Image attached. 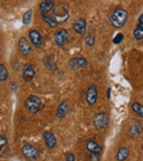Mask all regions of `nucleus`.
Instances as JSON below:
<instances>
[{
  "label": "nucleus",
  "instance_id": "1",
  "mask_svg": "<svg viewBox=\"0 0 143 161\" xmlns=\"http://www.w3.org/2000/svg\"><path fill=\"white\" fill-rule=\"evenodd\" d=\"M49 14L54 19V21L57 25H63L69 18L68 7L66 5H64V3H58V5L54 6V8Z\"/></svg>",
  "mask_w": 143,
  "mask_h": 161
},
{
  "label": "nucleus",
  "instance_id": "2",
  "mask_svg": "<svg viewBox=\"0 0 143 161\" xmlns=\"http://www.w3.org/2000/svg\"><path fill=\"white\" fill-rule=\"evenodd\" d=\"M128 20V12L127 10L122 9V8H118L112 12L111 17H110V23L114 25V28L119 29L122 28L125 25Z\"/></svg>",
  "mask_w": 143,
  "mask_h": 161
},
{
  "label": "nucleus",
  "instance_id": "3",
  "mask_svg": "<svg viewBox=\"0 0 143 161\" xmlns=\"http://www.w3.org/2000/svg\"><path fill=\"white\" fill-rule=\"evenodd\" d=\"M24 106L29 113L31 114H36L38 112H40L41 107H42V99L39 96L35 95H30L24 102Z\"/></svg>",
  "mask_w": 143,
  "mask_h": 161
},
{
  "label": "nucleus",
  "instance_id": "4",
  "mask_svg": "<svg viewBox=\"0 0 143 161\" xmlns=\"http://www.w3.org/2000/svg\"><path fill=\"white\" fill-rule=\"evenodd\" d=\"M21 152H22L23 157L27 159L28 161H38L40 158V153L39 150L34 147L31 143H25L21 148Z\"/></svg>",
  "mask_w": 143,
  "mask_h": 161
},
{
  "label": "nucleus",
  "instance_id": "5",
  "mask_svg": "<svg viewBox=\"0 0 143 161\" xmlns=\"http://www.w3.org/2000/svg\"><path fill=\"white\" fill-rule=\"evenodd\" d=\"M109 120H110L109 116L106 113H98V114H96L94 116L93 123H94V126L97 130H101L108 127Z\"/></svg>",
  "mask_w": 143,
  "mask_h": 161
},
{
  "label": "nucleus",
  "instance_id": "6",
  "mask_svg": "<svg viewBox=\"0 0 143 161\" xmlns=\"http://www.w3.org/2000/svg\"><path fill=\"white\" fill-rule=\"evenodd\" d=\"M69 39V33L66 29H61L54 34V42L57 47H64L67 44Z\"/></svg>",
  "mask_w": 143,
  "mask_h": 161
},
{
  "label": "nucleus",
  "instance_id": "7",
  "mask_svg": "<svg viewBox=\"0 0 143 161\" xmlns=\"http://www.w3.org/2000/svg\"><path fill=\"white\" fill-rule=\"evenodd\" d=\"M68 65L71 67V69L73 71H77V69H84L87 66V60L83 56H78V58H73L72 60H69Z\"/></svg>",
  "mask_w": 143,
  "mask_h": 161
},
{
  "label": "nucleus",
  "instance_id": "8",
  "mask_svg": "<svg viewBox=\"0 0 143 161\" xmlns=\"http://www.w3.org/2000/svg\"><path fill=\"white\" fill-rule=\"evenodd\" d=\"M98 98V91L96 85H90L86 92V101L89 105H95Z\"/></svg>",
  "mask_w": 143,
  "mask_h": 161
},
{
  "label": "nucleus",
  "instance_id": "9",
  "mask_svg": "<svg viewBox=\"0 0 143 161\" xmlns=\"http://www.w3.org/2000/svg\"><path fill=\"white\" fill-rule=\"evenodd\" d=\"M143 134V125L139 121H134L131 126L128 129V135H129L131 138H136L140 135Z\"/></svg>",
  "mask_w": 143,
  "mask_h": 161
},
{
  "label": "nucleus",
  "instance_id": "10",
  "mask_svg": "<svg viewBox=\"0 0 143 161\" xmlns=\"http://www.w3.org/2000/svg\"><path fill=\"white\" fill-rule=\"evenodd\" d=\"M43 139H44V143L49 149H53L56 147V137L52 131H44L43 132Z\"/></svg>",
  "mask_w": 143,
  "mask_h": 161
},
{
  "label": "nucleus",
  "instance_id": "11",
  "mask_svg": "<svg viewBox=\"0 0 143 161\" xmlns=\"http://www.w3.org/2000/svg\"><path fill=\"white\" fill-rule=\"evenodd\" d=\"M18 47H19V51H20L21 54L23 55H29L32 51V47H31V43L27 40L25 38H21L19 40V43H18Z\"/></svg>",
  "mask_w": 143,
  "mask_h": 161
},
{
  "label": "nucleus",
  "instance_id": "12",
  "mask_svg": "<svg viewBox=\"0 0 143 161\" xmlns=\"http://www.w3.org/2000/svg\"><path fill=\"white\" fill-rule=\"evenodd\" d=\"M73 29L75 30L77 34L81 36H85L86 33V20L83 18H78L74 21L73 23Z\"/></svg>",
  "mask_w": 143,
  "mask_h": 161
},
{
  "label": "nucleus",
  "instance_id": "13",
  "mask_svg": "<svg viewBox=\"0 0 143 161\" xmlns=\"http://www.w3.org/2000/svg\"><path fill=\"white\" fill-rule=\"evenodd\" d=\"M29 38L31 43L34 45L35 47H41L43 44V39L42 36H41L40 32H38L36 30H31L29 32Z\"/></svg>",
  "mask_w": 143,
  "mask_h": 161
},
{
  "label": "nucleus",
  "instance_id": "14",
  "mask_svg": "<svg viewBox=\"0 0 143 161\" xmlns=\"http://www.w3.org/2000/svg\"><path fill=\"white\" fill-rule=\"evenodd\" d=\"M34 76H35V69H34V67L31 64H25L23 66V71H22L23 80L25 82H31Z\"/></svg>",
  "mask_w": 143,
  "mask_h": 161
},
{
  "label": "nucleus",
  "instance_id": "15",
  "mask_svg": "<svg viewBox=\"0 0 143 161\" xmlns=\"http://www.w3.org/2000/svg\"><path fill=\"white\" fill-rule=\"evenodd\" d=\"M54 6H55V3L53 0H43L42 3H40V7H39L40 8L41 16L42 14H49L54 8Z\"/></svg>",
  "mask_w": 143,
  "mask_h": 161
},
{
  "label": "nucleus",
  "instance_id": "16",
  "mask_svg": "<svg viewBox=\"0 0 143 161\" xmlns=\"http://www.w3.org/2000/svg\"><path fill=\"white\" fill-rule=\"evenodd\" d=\"M68 109H69L68 103H67L66 101L62 102V103L58 105L57 110H56V115H57L58 118H64L67 115V113H68Z\"/></svg>",
  "mask_w": 143,
  "mask_h": 161
},
{
  "label": "nucleus",
  "instance_id": "17",
  "mask_svg": "<svg viewBox=\"0 0 143 161\" xmlns=\"http://www.w3.org/2000/svg\"><path fill=\"white\" fill-rule=\"evenodd\" d=\"M86 148H87V150L90 153H93V152L100 153L101 152V146L95 140H88L87 143H86Z\"/></svg>",
  "mask_w": 143,
  "mask_h": 161
},
{
  "label": "nucleus",
  "instance_id": "18",
  "mask_svg": "<svg viewBox=\"0 0 143 161\" xmlns=\"http://www.w3.org/2000/svg\"><path fill=\"white\" fill-rule=\"evenodd\" d=\"M129 149L125 147H121L120 149L118 150V152L116 153V160L117 161H125L128 158H129Z\"/></svg>",
  "mask_w": 143,
  "mask_h": 161
},
{
  "label": "nucleus",
  "instance_id": "19",
  "mask_svg": "<svg viewBox=\"0 0 143 161\" xmlns=\"http://www.w3.org/2000/svg\"><path fill=\"white\" fill-rule=\"evenodd\" d=\"M44 65L50 71H56L57 69V65H56L55 61L53 60L52 56H47V58H44Z\"/></svg>",
  "mask_w": 143,
  "mask_h": 161
},
{
  "label": "nucleus",
  "instance_id": "20",
  "mask_svg": "<svg viewBox=\"0 0 143 161\" xmlns=\"http://www.w3.org/2000/svg\"><path fill=\"white\" fill-rule=\"evenodd\" d=\"M131 109L133 110L139 117L143 118V105H141V104L138 103V102H134V103H132V105H131Z\"/></svg>",
  "mask_w": 143,
  "mask_h": 161
},
{
  "label": "nucleus",
  "instance_id": "21",
  "mask_svg": "<svg viewBox=\"0 0 143 161\" xmlns=\"http://www.w3.org/2000/svg\"><path fill=\"white\" fill-rule=\"evenodd\" d=\"M42 19H43V21H44L45 23H47L51 28H55L56 25H57V23L54 21V19L52 18L50 14H42Z\"/></svg>",
  "mask_w": 143,
  "mask_h": 161
},
{
  "label": "nucleus",
  "instance_id": "22",
  "mask_svg": "<svg viewBox=\"0 0 143 161\" xmlns=\"http://www.w3.org/2000/svg\"><path fill=\"white\" fill-rule=\"evenodd\" d=\"M8 78V71L3 64H0V82H5Z\"/></svg>",
  "mask_w": 143,
  "mask_h": 161
},
{
  "label": "nucleus",
  "instance_id": "23",
  "mask_svg": "<svg viewBox=\"0 0 143 161\" xmlns=\"http://www.w3.org/2000/svg\"><path fill=\"white\" fill-rule=\"evenodd\" d=\"M31 17H32V10L29 9L28 11L24 12V14H23L22 17V21H23V25H29L30 22H31Z\"/></svg>",
  "mask_w": 143,
  "mask_h": 161
},
{
  "label": "nucleus",
  "instance_id": "24",
  "mask_svg": "<svg viewBox=\"0 0 143 161\" xmlns=\"http://www.w3.org/2000/svg\"><path fill=\"white\" fill-rule=\"evenodd\" d=\"M133 36L135 40H142L143 39V28L141 27H136L135 30L133 31Z\"/></svg>",
  "mask_w": 143,
  "mask_h": 161
},
{
  "label": "nucleus",
  "instance_id": "25",
  "mask_svg": "<svg viewBox=\"0 0 143 161\" xmlns=\"http://www.w3.org/2000/svg\"><path fill=\"white\" fill-rule=\"evenodd\" d=\"M85 43L87 47H94L95 45V36L93 34H89V36H86L85 39Z\"/></svg>",
  "mask_w": 143,
  "mask_h": 161
},
{
  "label": "nucleus",
  "instance_id": "26",
  "mask_svg": "<svg viewBox=\"0 0 143 161\" xmlns=\"http://www.w3.org/2000/svg\"><path fill=\"white\" fill-rule=\"evenodd\" d=\"M7 143H8V139L5 136H0V151L7 146Z\"/></svg>",
  "mask_w": 143,
  "mask_h": 161
},
{
  "label": "nucleus",
  "instance_id": "27",
  "mask_svg": "<svg viewBox=\"0 0 143 161\" xmlns=\"http://www.w3.org/2000/svg\"><path fill=\"white\" fill-rule=\"evenodd\" d=\"M122 40H123V34L122 33H119V34H117L116 38L112 40V42H114V44H119V43L122 42Z\"/></svg>",
  "mask_w": 143,
  "mask_h": 161
},
{
  "label": "nucleus",
  "instance_id": "28",
  "mask_svg": "<svg viewBox=\"0 0 143 161\" xmlns=\"http://www.w3.org/2000/svg\"><path fill=\"white\" fill-rule=\"evenodd\" d=\"M89 160L90 161H100V153H96V152L90 153Z\"/></svg>",
  "mask_w": 143,
  "mask_h": 161
},
{
  "label": "nucleus",
  "instance_id": "29",
  "mask_svg": "<svg viewBox=\"0 0 143 161\" xmlns=\"http://www.w3.org/2000/svg\"><path fill=\"white\" fill-rule=\"evenodd\" d=\"M66 161H75V156L72 152H67L66 153Z\"/></svg>",
  "mask_w": 143,
  "mask_h": 161
},
{
  "label": "nucleus",
  "instance_id": "30",
  "mask_svg": "<svg viewBox=\"0 0 143 161\" xmlns=\"http://www.w3.org/2000/svg\"><path fill=\"white\" fill-rule=\"evenodd\" d=\"M138 25H139V27H141V28H143V14H141L140 18H139Z\"/></svg>",
  "mask_w": 143,
  "mask_h": 161
}]
</instances>
